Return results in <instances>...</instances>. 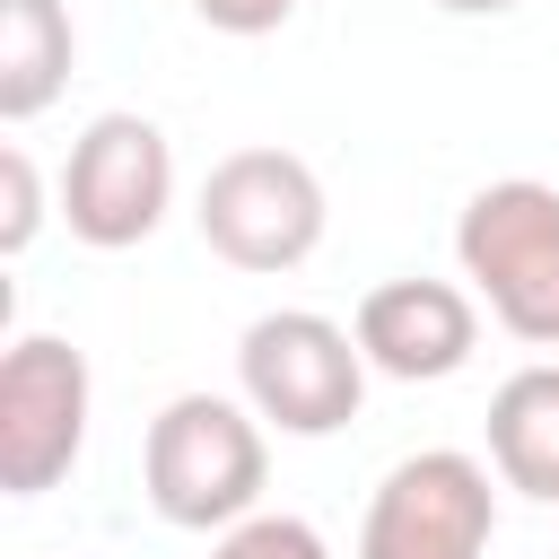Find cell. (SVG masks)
Listing matches in <instances>:
<instances>
[{
  "label": "cell",
  "mask_w": 559,
  "mask_h": 559,
  "mask_svg": "<svg viewBox=\"0 0 559 559\" xmlns=\"http://www.w3.org/2000/svg\"><path fill=\"white\" fill-rule=\"evenodd\" d=\"M140 480H148V507H157L175 533H227V524L262 515L271 445H262L253 402H227V393H175V402L148 419Z\"/></svg>",
  "instance_id": "6da1fadb"
},
{
  "label": "cell",
  "mask_w": 559,
  "mask_h": 559,
  "mask_svg": "<svg viewBox=\"0 0 559 559\" xmlns=\"http://www.w3.org/2000/svg\"><path fill=\"white\" fill-rule=\"evenodd\" d=\"M454 262L515 341L559 349V192L550 183L533 175L480 183L454 218Z\"/></svg>",
  "instance_id": "7a4b0ae2"
},
{
  "label": "cell",
  "mask_w": 559,
  "mask_h": 559,
  "mask_svg": "<svg viewBox=\"0 0 559 559\" xmlns=\"http://www.w3.org/2000/svg\"><path fill=\"white\" fill-rule=\"evenodd\" d=\"M236 384H245V402H253L262 428H280V437H332L367 402V349L332 314L280 306V314H253L245 323Z\"/></svg>",
  "instance_id": "3957f363"
},
{
  "label": "cell",
  "mask_w": 559,
  "mask_h": 559,
  "mask_svg": "<svg viewBox=\"0 0 559 559\" xmlns=\"http://www.w3.org/2000/svg\"><path fill=\"white\" fill-rule=\"evenodd\" d=\"M201 245L236 271H297L323 245V183L297 148H227L201 175Z\"/></svg>",
  "instance_id": "277c9868"
},
{
  "label": "cell",
  "mask_w": 559,
  "mask_h": 559,
  "mask_svg": "<svg viewBox=\"0 0 559 559\" xmlns=\"http://www.w3.org/2000/svg\"><path fill=\"white\" fill-rule=\"evenodd\" d=\"M489 533H498L489 463L463 445H419L376 480L349 559H489Z\"/></svg>",
  "instance_id": "5b68a950"
},
{
  "label": "cell",
  "mask_w": 559,
  "mask_h": 559,
  "mask_svg": "<svg viewBox=\"0 0 559 559\" xmlns=\"http://www.w3.org/2000/svg\"><path fill=\"white\" fill-rule=\"evenodd\" d=\"M175 210V148L148 114H96L61 166V218L96 253H131Z\"/></svg>",
  "instance_id": "8992f818"
},
{
  "label": "cell",
  "mask_w": 559,
  "mask_h": 559,
  "mask_svg": "<svg viewBox=\"0 0 559 559\" xmlns=\"http://www.w3.org/2000/svg\"><path fill=\"white\" fill-rule=\"evenodd\" d=\"M87 358L61 332H26L0 358V489L9 498H44L70 480L79 445H87Z\"/></svg>",
  "instance_id": "52a82bcc"
},
{
  "label": "cell",
  "mask_w": 559,
  "mask_h": 559,
  "mask_svg": "<svg viewBox=\"0 0 559 559\" xmlns=\"http://www.w3.org/2000/svg\"><path fill=\"white\" fill-rule=\"evenodd\" d=\"M349 332H358V349H367L376 376H393V384H445L480 349V306L454 280H376L358 297Z\"/></svg>",
  "instance_id": "ba28073f"
},
{
  "label": "cell",
  "mask_w": 559,
  "mask_h": 559,
  "mask_svg": "<svg viewBox=\"0 0 559 559\" xmlns=\"http://www.w3.org/2000/svg\"><path fill=\"white\" fill-rule=\"evenodd\" d=\"M489 463L507 489L559 507V358H533L489 393Z\"/></svg>",
  "instance_id": "9c48e42d"
},
{
  "label": "cell",
  "mask_w": 559,
  "mask_h": 559,
  "mask_svg": "<svg viewBox=\"0 0 559 559\" xmlns=\"http://www.w3.org/2000/svg\"><path fill=\"white\" fill-rule=\"evenodd\" d=\"M79 61V26L61 0H0V122H35Z\"/></svg>",
  "instance_id": "30bf717a"
},
{
  "label": "cell",
  "mask_w": 559,
  "mask_h": 559,
  "mask_svg": "<svg viewBox=\"0 0 559 559\" xmlns=\"http://www.w3.org/2000/svg\"><path fill=\"white\" fill-rule=\"evenodd\" d=\"M210 559H332L306 515H245L210 542Z\"/></svg>",
  "instance_id": "8fae6325"
},
{
  "label": "cell",
  "mask_w": 559,
  "mask_h": 559,
  "mask_svg": "<svg viewBox=\"0 0 559 559\" xmlns=\"http://www.w3.org/2000/svg\"><path fill=\"white\" fill-rule=\"evenodd\" d=\"M44 227V183L26 148H0V253H26Z\"/></svg>",
  "instance_id": "7c38bea8"
},
{
  "label": "cell",
  "mask_w": 559,
  "mask_h": 559,
  "mask_svg": "<svg viewBox=\"0 0 559 559\" xmlns=\"http://www.w3.org/2000/svg\"><path fill=\"white\" fill-rule=\"evenodd\" d=\"M192 9H201V26H218V35H271V26L297 17V0H192Z\"/></svg>",
  "instance_id": "4fadbf2b"
},
{
  "label": "cell",
  "mask_w": 559,
  "mask_h": 559,
  "mask_svg": "<svg viewBox=\"0 0 559 559\" xmlns=\"http://www.w3.org/2000/svg\"><path fill=\"white\" fill-rule=\"evenodd\" d=\"M437 9H445V17H507L515 0H437Z\"/></svg>",
  "instance_id": "5bb4252c"
}]
</instances>
